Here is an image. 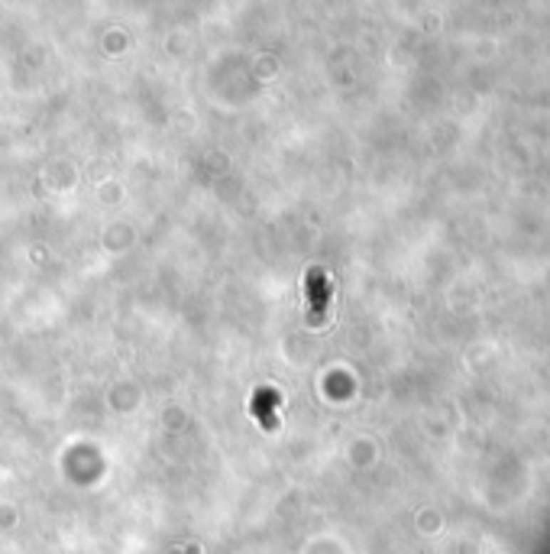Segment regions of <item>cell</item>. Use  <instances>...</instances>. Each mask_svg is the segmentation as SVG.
<instances>
[{"mask_svg":"<svg viewBox=\"0 0 550 554\" xmlns=\"http://www.w3.org/2000/svg\"><path fill=\"white\" fill-rule=\"evenodd\" d=\"M304 292H308V321L311 324H321V321H324V312H327V299H331L324 272L311 270L308 279H304Z\"/></svg>","mask_w":550,"mask_h":554,"instance_id":"obj_1","label":"cell"},{"mask_svg":"<svg viewBox=\"0 0 550 554\" xmlns=\"http://www.w3.org/2000/svg\"><path fill=\"white\" fill-rule=\"evenodd\" d=\"M253 415L266 431H275L279 428V419H275V396L272 392H256L253 396Z\"/></svg>","mask_w":550,"mask_h":554,"instance_id":"obj_2","label":"cell"}]
</instances>
